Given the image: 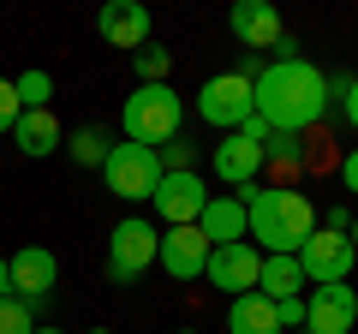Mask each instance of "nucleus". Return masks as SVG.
<instances>
[{"label":"nucleus","mask_w":358,"mask_h":334,"mask_svg":"<svg viewBox=\"0 0 358 334\" xmlns=\"http://www.w3.org/2000/svg\"><path fill=\"white\" fill-rule=\"evenodd\" d=\"M329 72L310 66L305 54L299 60H268L263 72H251V108L268 131H310L322 114H329Z\"/></svg>","instance_id":"1"},{"label":"nucleus","mask_w":358,"mask_h":334,"mask_svg":"<svg viewBox=\"0 0 358 334\" xmlns=\"http://www.w3.org/2000/svg\"><path fill=\"white\" fill-rule=\"evenodd\" d=\"M245 203V233L257 239L263 257H299V245L317 233V203L293 185H251Z\"/></svg>","instance_id":"2"},{"label":"nucleus","mask_w":358,"mask_h":334,"mask_svg":"<svg viewBox=\"0 0 358 334\" xmlns=\"http://www.w3.org/2000/svg\"><path fill=\"white\" fill-rule=\"evenodd\" d=\"M120 126H126V143L162 150V143L179 138V126H185V102L173 96V84H138V90L126 96Z\"/></svg>","instance_id":"3"},{"label":"nucleus","mask_w":358,"mask_h":334,"mask_svg":"<svg viewBox=\"0 0 358 334\" xmlns=\"http://www.w3.org/2000/svg\"><path fill=\"white\" fill-rule=\"evenodd\" d=\"M155 245H162L155 221L126 215L114 233H108V281H114V286H138L143 269H155Z\"/></svg>","instance_id":"4"},{"label":"nucleus","mask_w":358,"mask_h":334,"mask_svg":"<svg viewBox=\"0 0 358 334\" xmlns=\"http://www.w3.org/2000/svg\"><path fill=\"white\" fill-rule=\"evenodd\" d=\"M108 173V191L126 197V203H150L155 185H162V161H155V150H143V143H114L102 161Z\"/></svg>","instance_id":"5"},{"label":"nucleus","mask_w":358,"mask_h":334,"mask_svg":"<svg viewBox=\"0 0 358 334\" xmlns=\"http://www.w3.org/2000/svg\"><path fill=\"white\" fill-rule=\"evenodd\" d=\"M352 263H358V251H352L346 233L317 227L305 245H299V269H305L310 286H346V281H352Z\"/></svg>","instance_id":"6"},{"label":"nucleus","mask_w":358,"mask_h":334,"mask_svg":"<svg viewBox=\"0 0 358 334\" xmlns=\"http://www.w3.org/2000/svg\"><path fill=\"white\" fill-rule=\"evenodd\" d=\"M197 114H203V126L239 131L245 119L257 114V108H251V78H245V72H215V78H203V90H197Z\"/></svg>","instance_id":"7"},{"label":"nucleus","mask_w":358,"mask_h":334,"mask_svg":"<svg viewBox=\"0 0 358 334\" xmlns=\"http://www.w3.org/2000/svg\"><path fill=\"white\" fill-rule=\"evenodd\" d=\"M257 275H263V251H257V245H245V239L215 245V251H209V263H203V281L221 286L227 298L257 293Z\"/></svg>","instance_id":"8"},{"label":"nucleus","mask_w":358,"mask_h":334,"mask_svg":"<svg viewBox=\"0 0 358 334\" xmlns=\"http://www.w3.org/2000/svg\"><path fill=\"white\" fill-rule=\"evenodd\" d=\"M150 203H155V215H162L167 227H197L209 191H203V180H197V173H162V185H155Z\"/></svg>","instance_id":"9"},{"label":"nucleus","mask_w":358,"mask_h":334,"mask_svg":"<svg viewBox=\"0 0 358 334\" xmlns=\"http://www.w3.org/2000/svg\"><path fill=\"white\" fill-rule=\"evenodd\" d=\"M6 275H13V298H24V305H36V298H48L54 286H60V263H54L48 245H24V251H13Z\"/></svg>","instance_id":"10"},{"label":"nucleus","mask_w":358,"mask_h":334,"mask_svg":"<svg viewBox=\"0 0 358 334\" xmlns=\"http://www.w3.org/2000/svg\"><path fill=\"white\" fill-rule=\"evenodd\" d=\"M305 328L310 334H352L358 328V293L352 281L346 286H317L305 298Z\"/></svg>","instance_id":"11"},{"label":"nucleus","mask_w":358,"mask_h":334,"mask_svg":"<svg viewBox=\"0 0 358 334\" xmlns=\"http://www.w3.org/2000/svg\"><path fill=\"white\" fill-rule=\"evenodd\" d=\"M263 167H268V161H263V143L245 138V131H227V138L215 143V180L233 185V191H251Z\"/></svg>","instance_id":"12"},{"label":"nucleus","mask_w":358,"mask_h":334,"mask_svg":"<svg viewBox=\"0 0 358 334\" xmlns=\"http://www.w3.org/2000/svg\"><path fill=\"white\" fill-rule=\"evenodd\" d=\"M155 263H162L173 281H197L203 263H209V239H203L197 227H167L162 245H155Z\"/></svg>","instance_id":"13"},{"label":"nucleus","mask_w":358,"mask_h":334,"mask_svg":"<svg viewBox=\"0 0 358 334\" xmlns=\"http://www.w3.org/2000/svg\"><path fill=\"white\" fill-rule=\"evenodd\" d=\"M96 30H102L108 48H131L138 54L155 24H150V6H138V0H108L102 13H96Z\"/></svg>","instance_id":"14"},{"label":"nucleus","mask_w":358,"mask_h":334,"mask_svg":"<svg viewBox=\"0 0 358 334\" xmlns=\"http://www.w3.org/2000/svg\"><path fill=\"white\" fill-rule=\"evenodd\" d=\"M227 24H233V36H239V48L251 54V48H275V42L287 36L281 30V13L268 6V0H239L227 13Z\"/></svg>","instance_id":"15"},{"label":"nucleus","mask_w":358,"mask_h":334,"mask_svg":"<svg viewBox=\"0 0 358 334\" xmlns=\"http://www.w3.org/2000/svg\"><path fill=\"white\" fill-rule=\"evenodd\" d=\"M197 233L209 239V251H215V245L245 239V203H239V197H209L203 215H197Z\"/></svg>","instance_id":"16"},{"label":"nucleus","mask_w":358,"mask_h":334,"mask_svg":"<svg viewBox=\"0 0 358 334\" xmlns=\"http://www.w3.org/2000/svg\"><path fill=\"white\" fill-rule=\"evenodd\" d=\"M13 143L24 155H54V150H60V119H54L48 108H24L18 126H13Z\"/></svg>","instance_id":"17"},{"label":"nucleus","mask_w":358,"mask_h":334,"mask_svg":"<svg viewBox=\"0 0 358 334\" xmlns=\"http://www.w3.org/2000/svg\"><path fill=\"white\" fill-rule=\"evenodd\" d=\"M227 334H281V317L263 293H239L227 305Z\"/></svg>","instance_id":"18"},{"label":"nucleus","mask_w":358,"mask_h":334,"mask_svg":"<svg viewBox=\"0 0 358 334\" xmlns=\"http://www.w3.org/2000/svg\"><path fill=\"white\" fill-rule=\"evenodd\" d=\"M299 286H310V281H305V269H299V257H263L257 293H263L268 305H281V298H299Z\"/></svg>","instance_id":"19"},{"label":"nucleus","mask_w":358,"mask_h":334,"mask_svg":"<svg viewBox=\"0 0 358 334\" xmlns=\"http://www.w3.org/2000/svg\"><path fill=\"white\" fill-rule=\"evenodd\" d=\"M66 150H72V161L102 167V161H108V131H102V126H78L72 138H66Z\"/></svg>","instance_id":"20"},{"label":"nucleus","mask_w":358,"mask_h":334,"mask_svg":"<svg viewBox=\"0 0 358 334\" xmlns=\"http://www.w3.org/2000/svg\"><path fill=\"white\" fill-rule=\"evenodd\" d=\"M131 66H138V84H167V72H173V54H167L162 42H143V48L131 54Z\"/></svg>","instance_id":"21"},{"label":"nucleus","mask_w":358,"mask_h":334,"mask_svg":"<svg viewBox=\"0 0 358 334\" xmlns=\"http://www.w3.org/2000/svg\"><path fill=\"white\" fill-rule=\"evenodd\" d=\"M13 96H18V108H48L54 78L42 72V66H30V72H18V78H13Z\"/></svg>","instance_id":"22"},{"label":"nucleus","mask_w":358,"mask_h":334,"mask_svg":"<svg viewBox=\"0 0 358 334\" xmlns=\"http://www.w3.org/2000/svg\"><path fill=\"white\" fill-rule=\"evenodd\" d=\"M0 334H36V305H24V298H0Z\"/></svg>","instance_id":"23"},{"label":"nucleus","mask_w":358,"mask_h":334,"mask_svg":"<svg viewBox=\"0 0 358 334\" xmlns=\"http://www.w3.org/2000/svg\"><path fill=\"white\" fill-rule=\"evenodd\" d=\"M155 161H162V173H192L197 143H192V138H167L162 150H155Z\"/></svg>","instance_id":"24"},{"label":"nucleus","mask_w":358,"mask_h":334,"mask_svg":"<svg viewBox=\"0 0 358 334\" xmlns=\"http://www.w3.org/2000/svg\"><path fill=\"white\" fill-rule=\"evenodd\" d=\"M299 155H305V143H299L293 131H268V138H263V161H281V167H293Z\"/></svg>","instance_id":"25"},{"label":"nucleus","mask_w":358,"mask_h":334,"mask_svg":"<svg viewBox=\"0 0 358 334\" xmlns=\"http://www.w3.org/2000/svg\"><path fill=\"white\" fill-rule=\"evenodd\" d=\"M329 96H341V108H346V126L358 131V78H329Z\"/></svg>","instance_id":"26"},{"label":"nucleus","mask_w":358,"mask_h":334,"mask_svg":"<svg viewBox=\"0 0 358 334\" xmlns=\"http://www.w3.org/2000/svg\"><path fill=\"white\" fill-rule=\"evenodd\" d=\"M18 114H24V108H18V96H13V78H0V131H6V138H13Z\"/></svg>","instance_id":"27"},{"label":"nucleus","mask_w":358,"mask_h":334,"mask_svg":"<svg viewBox=\"0 0 358 334\" xmlns=\"http://www.w3.org/2000/svg\"><path fill=\"white\" fill-rule=\"evenodd\" d=\"M275 317H281V334L305 328V298H281V305H275Z\"/></svg>","instance_id":"28"},{"label":"nucleus","mask_w":358,"mask_h":334,"mask_svg":"<svg viewBox=\"0 0 358 334\" xmlns=\"http://www.w3.org/2000/svg\"><path fill=\"white\" fill-rule=\"evenodd\" d=\"M341 173H346V191H352V197H358V150H352V155H346V167H341Z\"/></svg>","instance_id":"29"},{"label":"nucleus","mask_w":358,"mask_h":334,"mask_svg":"<svg viewBox=\"0 0 358 334\" xmlns=\"http://www.w3.org/2000/svg\"><path fill=\"white\" fill-rule=\"evenodd\" d=\"M13 293V275H6V257H0V298Z\"/></svg>","instance_id":"30"},{"label":"nucleus","mask_w":358,"mask_h":334,"mask_svg":"<svg viewBox=\"0 0 358 334\" xmlns=\"http://www.w3.org/2000/svg\"><path fill=\"white\" fill-rule=\"evenodd\" d=\"M346 239H352V251H358V215H352V227H346Z\"/></svg>","instance_id":"31"},{"label":"nucleus","mask_w":358,"mask_h":334,"mask_svg":"<svg viewBox=\"0 0 358 334\" xmlns=\"http://www.w3.org/2000/svg\"><path fill=\"white\" fill-rule=\"evenodd\" d=\"M36 334H66V328H42V322H36Z\"/></svg>","instance_id":"32"},{"label":"nucleus","mask_w":358,"mask_h":334,"mask_svg":"<svg viewBox=\"0 0 358 334\" xmlns=\"http://www.w3.org/2000/svg\"><path fill=\"white\" fill-rule=\"evenodd\" d=\"M90 334H108V328H90Z\"/></svg>","instance_id":"33"},{"label":"nucleus","mask_w":358,"mask_h":334,"mask_svg":"<svg viewBox=\"0 0 358 334\" xmlns=\"http://www.w3.org/2000/svg\"><path fill=\"white\" fill-rule=\"evenodd\" d=\"M173 334H192V328H173Z\"/></svg>","instance_id":"34"},{"label":"nucleus","mask_w":358,"mask_h":334,"mask_svg":"<svg viewBox=\"0 0 358 334\" xmlns=\"http://www.w3.org/2000/svg\"><path fill=\"white\" fill-rule=\"evenodd\" d=\"M293 334H310V328H293Z\"/></svg>","instance_id":"35"}]
</instances>
